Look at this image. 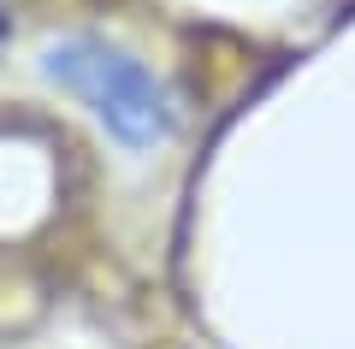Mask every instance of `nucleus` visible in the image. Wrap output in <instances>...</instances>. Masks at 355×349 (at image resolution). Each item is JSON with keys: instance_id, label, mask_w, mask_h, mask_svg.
<instances>
[{"instance_id": "f257e3e1", "label": "nucleus", "mask_w": 355, "mask_h": 349, "mask_svg": "<svg viewBox=\"0 0 355 349\" xmlns=\"http://www.w3.org/2000/svg\"><path fill=\"white\" fill-rule=\"evenodd\" d=\"M48 83H60L71 101H83L125 148H154L178 130V107L166 95V83L142 60H130L125 48L101 36H65L42 53Z\"/></svg>"}, {"instance_id": "f03ea898", "label": "nucleus", "mask_w": 355, "mask_h": 349, "mask_svg": "<svg viewBox=\"0 0 355 349\" xmlns=\"http://www.w3.org/2000/svg\"><path fill=\"white\" fill-rule=\"evenodd\" d=\"M6 36H12V12H6V0H0V53H6Z\"/></svg>"}]
</instances>
